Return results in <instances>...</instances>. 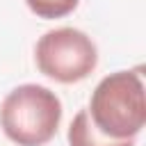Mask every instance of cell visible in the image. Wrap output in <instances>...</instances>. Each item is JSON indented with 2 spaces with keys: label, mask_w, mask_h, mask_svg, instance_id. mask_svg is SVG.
Instances as JSON below:
<instances>
[{
  "label": "cell",
  "mask_w": 146,
  "mask_h": 146,
  "mask_svg": "<svg viewBox=\"0 0 146 146\" xmlns=\"http://www.w3.org/2000/svg\"><path fill=\"white\" fill-rule=\"evenodd\" d=\"M59 123L62 100L43 84H18L0 103V128L18 146H46Z\"/></svg>",
  "instance_id": "cell-2"
},
{
  "label": "cell",
  "mask_w": 146,
  "mask_h": 146,
  "mask_svg": "<svg viewBox=\"0 0 146 146\" xmlns=\"http://www.w3.org/2000/svg\"><path fill=\"white\" fill-rule=\"evenodd\" d=\"M78 2H80V0H25L27 9H30L34 16L46 18V21L68 16V14L78 7Z\"/></svg>",
  "instance_id": "cell-5"
},
{
  "label": "cell",
  "mask_w": 146,
  "mask_h": 146,
  "mask_svg": "<svg viewBox=\"0 0 146 146\" xmlns=\"http://www.w3.org/2000/svg\"><path fill=\"white\" fill-rule=\"evenodd\" d=\"M36 68L62 84L82 82L98 66V48L78 27H55L39 36L34 46Z\"/></svg>",
  "instance_id": "cell-3"
},
{
  "label": "cell",
  "mask_w": 146,
  "mask_h": 146,
  "mask_svg": "<svg viewBox=\"0 0 146 146\" xmlns=\"http://www.w3.org/2000/svg\"><path fill=\"white\" fill-rule=\"evenodd\" d=\"M91 123L110 139H135L146 123V91L139 71L105 75L89 98Z\"/></svg>",
  "instance_id": "cell-1"
},
{
  "label": "cell",
  "mask_w": 146,
  "mask_h": 146,
  "mask_svg": "<svg viewBox=\"0 0 146 146\" xmlns=\"http://www.w3.org/2000/svg\"><path fill=\"white\" fill-rule=\"evenodd\" d=\"M68 146H135V139H110L89 119L87 110H80L68 125Z\"/></svg>",
  "instance_id": "cell-4"
}]
</instances>
